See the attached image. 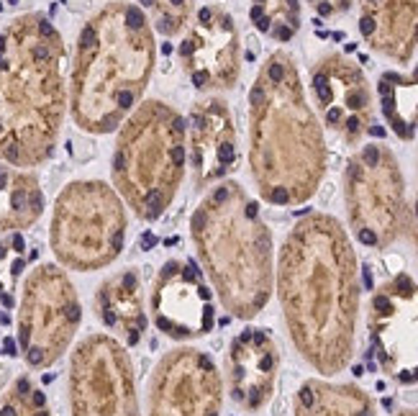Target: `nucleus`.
I'll return each instance as SVG.
<instances>
[{"instance_id":"nucleus-1","label":"nucleus","mask_w":418,"mask_h":416,"mask_svg":"<svg viewBox=\"0 0 418 416\" xmlns=\"http://www.w3.org/2000/svg\"><path fill=\"white\" fill-rule=\"evenodd\" d=\"M280 298L300 352L323 373L349 362L357 314L354 254L328 216H305L280 257Z\"/></svg>"},{"instance_id":"nucleus-2","label":"nucleus","mask_w":418,"mask_h":416,"mask_svg":"<svg viewBox=\"0 0 418 416\" xmlns=\"http://www.w3.org/2000/svg\"><path fill=\"white\" fill-rule=\"evenodd\" d=\"M67 47L47 13H21L0 31V162L29 170L57 149L67 90Z\"/></svg>"},{"instance_id":"nucleus-3","label":"nucleus","mask_w":418,"mask_h":416,"mask_svg":"<svg viewBox=\"0 0 418 416\" xmlns=\"http://www.w3.org/2000/svg\"><path fill=\"white\" fill-rule=\"evenodd\" d=\"M157 41L136 3L113 0L95 11L77 36L70 70V113L87 134H111L134 108L154 75Z\"/></svg>"},{"instance_id":"nucleus-4","label":"nucleus","mask_w":418,"mask_h":416,"mask_svg":"<svg viewBox=\"0 0 418 416\" xmlns=\"http://www.w3.org/2000/svg\"><path fill=\"white\" fill-rule=\"evenodd\" d=\"M326 149L295 62L275 52L249 90V165L272 206L305 201L321 183Z\"/></svg>"},{"instance_id":"nucleus-5","label":"nucleus","mask_w":418,"mask_h":416,"mask_svg":"<svg viewBox=\"0 0 418 416\" xmlns=\"http://www.w3.org/2000/svg\"><path fill=\"white\" fill-rule=\"evenodd\" d=\"M190 239L231 316L252 319L265 309L272 291V236L244 188L234 180L211 185L190 216Z\"/></svg>"},{"instance_id":"nucleus-6","label":"nucleus","mask_w":418,"mask_h":416,"mask_svg":"<svg viewBox=\"0 0 418 416\" xmlns=\"http://www.w3.org/2000/svg\"><path fill=\"white\" fill-rule=\"evenodd\" d=\"M187 167L185 121L164 100H144L118 126L111 178L141 221H157L177 198Z\"/></svg>"},{"instance_id":"nucleus-7","label":"nucleus","mask_w":418,"mask_h":416,"mask_svg":"<svg viewBox=\"0 0 418 416\" xmlns=\"http://www.w3.org/2000/svg\"><path fill=\"white\" fill-rule=\"evenodd\" d=\"M126 203L103 180H72L54 198L49 247L75 272H95L121 257L126 244Z\"/></svg>"},{"instance_id":"nucleus-8","label":"nucleus","mask_w":418,"mask_h":416,"mask_svg":"<svg viewBox=\"0 0 418 416\" xmlns=\"http://www.w3.org/2000/svg\"><path fill=\"white\" fill-rule=\"evenodd\" d=\"M82 321V303L72 278L62 265L41 262L21 286L16 339L31 370L52 367L70 349Z\"/></svg>"},{"instance_id":"nucleus-9","label":"nucleus","mask_w":418,"mask_h":416,"mask_svg":"<svg viewBox=\"0 0 418 416\" xmlns=\"http://www.w3.org/2000/svg\"><path fill=\"white\" fill-rule=\"evenodd\" d=\"M72 416H141L136 375L126 347L111 334H87L70 355Z\"/></svg>"},{"instance_id":"nucleus-10","label":"nucleus","mask_w":418,"mask_h":416,"mask_svg":"<svg viewBox=\"0 0 418 416\" xmlns=\"http://www.w3.org/2000/svg\"><path fill=\"white\" fill-rule=\"evenodd\" d=\"M346 203L351 226L362 244L382 247L398 234L403 206V178L395 157L380 144H367L346 165Z\"/></svg>"},{"instance_id":"nucleus-11","label":"nucleus","mask_w":418,"mask_h":416,"mask_svg":"<svg viewBox=\"0 0 418 416\" xmlns=\"http://www.w3.org/2000/svg\"><path fill=\"white\" fill-rule=\"evenodd\" d=\"M224 383L216 362L197 347H174L151 370L149 416H221Z\"/></svg>"},{"instance_id":"nucleus-12","label":"nucleus","mask_w":418,"mask_h":416,"mask_svg":"<svg viewBox=\"0 0 418 416\" xmlns=\"http://www.w3.org/2000/svg\"><path fill=\"white\" fill-rule=\"evenodd\" d=\"M151 324L167 339L192 342L216 326V293L192 259H167L151 283Z\"/></svg>"},{"instance_id":"nucleus-13","label":"nucleus","mask_w":418,"mask_h":416,"mask_svg":"<svg viewBox=\"0 0 418 416\" xmlns=\"http://www.w3.org/2000/svg\"><path fill=\"white\" fill-rule=\"evenodd\" d=\"M177 57L195 90H231L241 75V39L234 16L221 6L197 8Z\"/></svg>"},{"instance_id":"nucleus-14","label":"nucleus","mask_w":418,"mask_h":416,"mask_svg":"<svg viewBox=\"0 0 418 416\" xmlns=\"http://www.w3.org/2000/svg\"><path fill=\"white\" fill-rule=\"evenodd\" d=\"M369 337L377 362L400 383H418V286L395 275L372 298Z\"/></svg>"},{"instance_id":"nucleus-15","label":"nucleus","mask_w":418,"mask_h":416,"mask_svg":"<svg viewBox=\"0 0 418 416\" xmlns=\"http://www.w3.org/2000/svg\"><path fill=\"white\" fill-rule=\"evenodd\" d=\"M187 162L192 170V185L205 190L221 183L229 172H234L239 149H236V126L231 108L224 98L208 95L195 100L187 123Z\"/></svg>"},{"instance_id":"nucleus-16","label":"nucleus","mask_w":418,"mask_h":416,"mask_svg":"<svg viewBox=\"0 0 418 416\" xmlns=\"http://www.w3.org/2000/svg\"><path fill=\"white\" fill-rule=\"evenodd\" d=\"M311 90L326 123L346 139L357 142L369 126V87L357 64L334 54L318 62L311 75Z\"/></svg>"},{"instance_id":"nucleus-17","label":"nucleus","mask_w":418,"mask_h":416,"mask_svg":"<svg viewBox=\"0 0 418 416\" xmlns=\"http://www.w3.org/2000/svg\"><path fill=\"white\" fill-rule=\"evenodd\" d=\"M277 375V349L267 329L239 332L226 352V380L231 401L247 411H257L267 403Z\"/></svg>"},{"instance_id":"nucleus-18","label":"nucleus","mask_w":418,"mask_h":416,"mask_svg":"<svg viewBox=\"0 0 418 416\" xmlns=\"http://www.w3.org/2000/svg\"><path fill=\"white\" fill-rule=\"evenodd\" d=\"M95 314L111 337H116L123 347H139L146 334V303L141 275L134 267H123L108 275L93 298Z\"/></svg>"},{"instance_id":"nucleus-19","label":"nucleus","mask_w":418,"mask_h":416,"mask_svg":"<svg viewBox=\"0 0 418 416\" xmlns=\"http://www.w3.org/2000/svg\"><path fill=\"white\" fill-rule=\"evenodd\" d=\"M359 34L372 49L405 62L418 41V0H364Z\"/></svg>"},{"instance_id":"nucleus-20","label":"nucleus","mask_w":418,"mask_h":416,"mask_svg":"<svg viewBox=\"0 0 418 416\" xmlns=\"http://www.w3.org/2000/svg\"><path fill=\"white\" fill-rule=\"evenodd\" d=\"M47 198L34 172L0 165V234L26 231L44 216Z\"/></svg>"},{"instance_id":"nucleus-21","label":"nucleus","mask_w":418,"mask_h":416,"mask_svg":"<svg viewBox=\"0 0 418 416\" xmlns=\"http://www.w3.org/2000/svg\"><path fill=\"white\" fill-rule=\"evenodd\" d=\"M295 416H375L364 393L349 385H323L305 383L298 390V413Z\"/></svg>"},{"instance_id":"nucleus-22","label":"nucleus","mask_w":418,"mask_h":416,"mask_svg":"<svg viewBox=\"0 0 418 416\" xmlns=\"http://www.w3.org/2000/svg\"><path fill=\"white\" fill-rule=\"evenodd\" d=\"M382 113L400 139H410L418 126V67L410 77L385 72L380 77Z\"/></svg>"},{"instance_id":"nucleus-23","label":"nucleus","mask_w":418,"mask_h":416,"mask_svg":"<svg viewBox=\"0 0 418 416\" xmlns=\"http://www.w3.org/2000/svg\"><path fill=\"white\" fill-rule=\"evenodd\" d=\"M249 18L257 31L277 41H290L300 26V3L298 0H254Z\"/></svg>"},{"instance_id":"nucleus-24","label":"nucleus","mask_w":418,"mask_h":416,"mask_svg":"<svg viewBox=\"0 0 418 416\" xmlns=\"http://www.w3.org/2000/svg\"><path fill=\"white\" fill-rule=\"evenodd\" d=\"M0 416H52V406L31 375H18L0 396Z\"/></svg>"},{"instance_id":"nucleus-25","label":"nucleus","mask_w":418,"mask_h":416,"mask_svg":"<svg viewBox=\"0 0 418 416\" xmlns=\"http://www.w3.org/2000/svg\"><path fill=\"white\" fill-rule=\"evenodd\" d=\"M151 29L162 36H177L195 16L192 0H136Z\"/></svg>"},{"instance_id":"nucleus-26","label":"nucleus","mask_w":418,"mask_h":416,"mask_svg":"<svg viewBox=\"0 0 418 416\" xmlns=\"http://www.w3.org/2000/svg\"><path fill=\"white\" fill-rule=\"evenodd\" d=\"M26 267V239L21 231L0 239V303L11 309L18 278Z\"/></svg>"},{"instance_id":"nucleus-27","label":"nucleus","mask_w":418,"mask_h":416,"mask_svg":"<svg viewBox=\"0 0 418 416\" xmlns=\"http://www.w3.org/2000/svg\"><path fill=\"white\" fill-rule=\"evenodd\" d=\"M313 8H316V13L318 16H336V13H344V11H349V6H351V0H308Z\"/></svg>"},{"instance_id":"nucleus-28","label":"nucleus","mask_w":418,"mask_h":416,"mask_svg":"<svg viewBox=\"0 0 418 416\" xmlns=\"http://www.w3.org/2000/svg\"><path fill=\"white\" fill-rule=\"evenodd\" d=\"M403 416H418V413H413V411H410V413H403Z\"/></svg>"}]
</instances>
